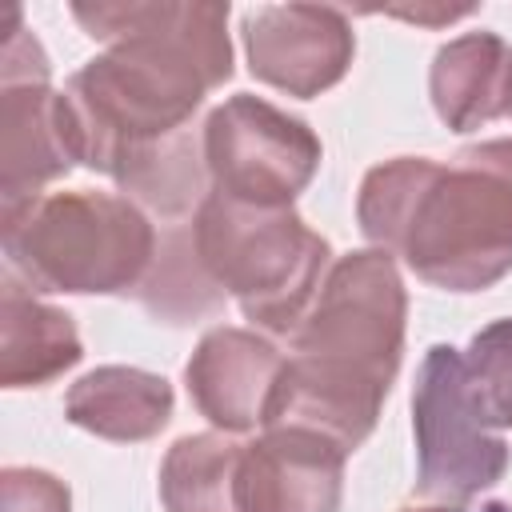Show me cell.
I'll list each match as a JSON object with an SVG mask.
<instances>
[{
	"mask_svg": "<svg viewBox=\"0 0 512 512\" xmlns=\"http://www.w3.org/2000/svg\"><path fill=\"white\" fill-rule=\"evenodd\" d=\"M88 40L104 44L64 84L76 160L116 180L140 152L192 128L208 92L232 80L228 4L120 0L72 4Z\"/></svg>",
	"mask_w": 512,
	"mask_h": 512,
	"instance_id": "obj_1",
	"label": "cell"
},
{
	"mask_svg": "<svg viewBox=\"0 0 512 512\" xmlns=\"http://www.w3.org/2000/svg\"><path fill=\"white\" fill-rule=\"evenodd\" d=\"M356 224L368 248L444 292H484L512 272V136L448 160L392 156L364 172Z\"/></svg>",
	"mask_w": 512,
	"mask_h": 512,
	"instance_id": "obj_2",
	"label": "cell"
},
{
	"mask_svg": "<svg viewBox=\"0 0 512 512\" xmlns=\"http://www.w3.org/2000/svg\"><path fill=\"white\" fill-rule=\"evenodd\" d=\"M408 292L380 248L332 260L312 308L288 336V364L264 428L296 424L356 452L396 384L404 360Z\"/></svg>",
	"mask_w": 512,
	"mask_h": 512,
	"instance_id": "obj_3",
	"label": "cell"
},
{
	"mask_svg": "<svg viewBox=\"0 0 512 512\" xmlns=\"http://www.w3.org/2000/svg\"><path fill=\"white\" fill-rule=\"evenodd\" d=\"M4 276L28 292L56 296H136L160 228L120 192H48L16 212H0Z\"/></svg>",
	"mask_w": 512,
	"mask_h": 512,
	"instance_id": "obj_4",
	"label": "cell"
},
{
	"mask_svg": "<svg viewBox=\"0 0 512 512\" xmlns=\"http://www.w3.org/2000/svg\"><path fill=\"white\" fill-rule=\"evenodd\" d=\"M192 236L204 268L236 300L240 316L272 336L300 328L332 268V244L296 208H256L208 192L192 216Z\"/></svg>",
	"mask_w": 512,
	"mask_h": 512,
	"instance_id": "obj_5",
	"label": "cell"
},
{
	"mask_svg": "<svg viewBox=\"0 0 512 512\" xmlns=\"http://www.w3.org/2000/svg\"><path fill=\"white\" fill-rule=\"evenodd\" d=\"M412 440H416L412 496L420 504L468 508L508 472V440L480 412L468 384L464 352L452 344H432L416 368Z\"/></svg>",
	"mask_w": 512,
	"mask_h": 512,
	"instance_id": "obj_6",
	"label": "cell"
},
{
	"mask_svg": "<svg viewBox=\"0 0 512 512\" xmlns=\"http://www.w3.org/2000/svg\"><path fill=\"white\" fill-rule=\"evenodd\" d=\"M200 144L212 192L256 208H292L324 160L308 120L252 92L216 104L200 124Z\"/></svg>",
	"mask_w": 512,
	"mask_h": 512,
	"instance_id": "obj_7",
	"label": "cell"
},
{
	"mask_svg": "<svg viewBox=\"0 0 512 512\" xmlns=\"http://www.w3.org/2000/svg\"><path fill=\"white\" fill-rule=\"evenodd\" d=\"M248 72L296 100L336 88L356 60V32L344 8L328 4H260L240 24Z\"/></svg>",
	"mask_w": 512,
	"mask_h": 512,
	"instance_id": "obj_8",
	"label": "cell"
},
{
	"mask_svg": "<svg viewBox=\"0 0 512 512\" xmlns=\"http://www.w3.org/2000/svg\"><path fill=\"white\" fill-rule=\"evenodd\" d=\"M284 364L288 356L256 328L216 324L196 340L184 364V388L216 432L240 436L264 428Z\"/></svg>",
	"mask_w": 512,
	"mask_h": 512,
	"instance_id": "obj_9",
	"label": "cell"
},
{
	"mask_svg": "<svg viewBox=\"0 0 512 512\" xmlns=\"http://www.w3.org/2000/svg\"><path fill=\"white\" fill-rule=\"evenodd\" d=\"M64 92L52 76L0 80V212H16L76 168Z\"/></svg>",
	"mask_w": 512,
	"mask_h": 512,
	"instance_id": "obj_10",
	"label": "cell"
},
{
	"mask_svg": "<svg viewBox=\"0 0 512 512\" xmlns=\"http://www.w3.org/2000/svg\"><path fill=\"white\" fill-rule=\"evenodd\" d=\"M348 452L296 424L260 428L240 460L244 512H340Z\"/></svg>",
	"mask_w": 512,
	"mask_h": 512,
	"instance_id": "obj_11",
	"label": "cell"
},
{
	"mask_svg": "<svg viewBox=\"0 0 512 512\" xmlns=\"http://www.w3.org/2000/svg\"><path fill=\"white\" fill-rule=\"evenodd\" d=\"M432 112L448 132H476L512 116V44L496 32H464L436 48L428 68Z\"/></svg>",
	"mask_w": 512,
	"mask_h": 512,
	"instance_id": "obj_12",
	"label": "cell"
},
{
	"mask_svg": "<svg viewBox=\"0 0 512 512\" xmlns=\"http://www.w3.org/2000/svg\"><path fill=\"white\" fill-rule=\"evenodd\" d=\"M172 408V384L160 372L132 364H100L64 392L68 424L112 444H140L160 436L172 420Z\"/></svg>",
	"mask_w": 512,
	"mask_h": 512,
	"instance_id": "obj_13",
	"label": "cell"
},
{
	"mask_svg": "<svg viewBox=\"0 0 512 512\" xmlns=\"http://www.w3.org/2000/svg\"><path fill=\"white\" fill-rule=\"evenodd\" d=\"M84 360L76 320L4 276L0 288V384L44 388Z\"/></svg>",
	"mask_w": 512,
	"mask_h": 512,
	"instance_id": "obj_14",
	"label": "cell"
},
{
	"mask_svg": "<svg viewBox=\"0 0 512 512\" xmlns=\"http://www.w3.org/2000/svg\"><path fill=\"white\" fill-rule=\"evenodd\" d=\"M240 460L244 444L228 432H188L172 440L156 480L164 512H244Z\"/></svg>",
	"mask_w": 512,
	"mask_h": 512,
	"instance_id": "obj_15",
	"label": "cell"
},
{
	"mask_svg": "<svg viewBox=\"0 0 512 512\" xmlns=\"http://www.w3.org/2000/svg\"><path fill=\"white\" fill-rule=\"evenodd\" d=\"M140 308L172 328L208 320L224 308L228 292L212 280V272L200 260L196 236H192V220L188 224H172L160 228V244H156V260L144 276V284L136 288Z\"/></svg>",
	"mask_w": 512,
	"mask_h": 512,
	"instance_id": "obj_16",
	"label": "cell"
},
{
	"mask_svg": "<svg viewBox=\"0 0 512 512\" xmlns=\"http://www.w3.org/2000/svg\"><path fill=\"white\" fill-rule=\"evenodd\" d=\"M464 368L472 396L492 428H512V316L484 324L468 348Z\"/></svg>",
	"mask_w": 512,
	"mask_h": 512,
	"instance_id": "obj_17",
	"label": "cell"
},
{
	"mask_svg": "<svg viewBox=\"0 0 512 512\" xmlns=\"http://www.w3.org/2000/svg\"><path fill=\"white\" fill-rule=\"evenodd\" d=\"M0 512H72V492L44 468L8 464L0 472Z\"/></svg>",
	"mask_w": 512,
	"mask_h": 512,
	"instance_id": "obj_18",
	"label": "cell"
},
{
	"mask_svg": "<svg viewBox=\"0 0 512 512\" xmlns=\"http://www.w3.org/2000/svg\"><path fill=\"white\" fill-rule=\"evenodd\" d=\"M400 512H464V508H444V504H404Z\"/></svg>",
	"mask_w": 512,
	"mask_h": 512,
	"instance_id": "obj_19",
	"label": "cell"
}]
</instances>
